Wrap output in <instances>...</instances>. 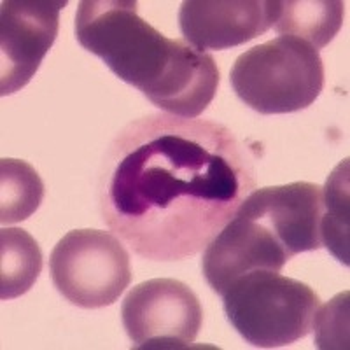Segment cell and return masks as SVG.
<instances>
[{
  "instance_id": "6da1fadb",
  "label": "cell",
  "mask_w": 350,
  "mask_h": 350,
  "mask_svg": "<svg viewBox=\"0 0 350 350\" xmlns=\"http://www.w3.org/2000/svg\"><path fill=\"white\" fill-rule=\"evenodd\" d=\"M254 189V158L230 128L149 114L109 144L98 207L137 256L180 261L203 251Z\"/></svg>"
},
{
  "instance_id": "7a4b0ae2",
  "label": "cell",
  "mask_w": 350,
  "mask_h": 350,
  "mask_svg": "<svg viewBox=\"0 0 350 350\" xmlns=\"http://www.w3.org/2000/svg\"><path fill=\"white\" fill-rule=\"evenodd\" d=\"M76 39L121 81L172 116L198 118L217 92L214 56L184 39L165 37L137 14L135 0L79 2Z\"/></svg>"
},
{
  "instance_id": "3957f363",
  "label": "cell",
  "mask_w": 350,
  "mask_h": 350,
  "mask_svg": "<svg viewBox=\"0 0 350 350\" xmlns=\"http://www.w3.org/2000/svg\"><path fill=\"white\" fill-rule=\"evenodd\" d=\"M243 104L261 114L310 107L324 88V64L312 44L291 36L247 49L230 74Z\"/></svg>"
},
{
  "instance_id": "277c9868",
  "label": "cell",
  "mask_w": 350,
  "mask_h": 350,
  "mask_svg": "<svg viewBox=\"0 0 350 350\" xmlns=\"http://www.w3.org/2000/svg\"><path fill=\"white\" fill-rule=\"evenodd\" d=\"M223 306L245 342L279 349L310 333L321 299L310 286L265 270L237 279L224 291Z\"/></svg>"
},
{
  "instance_id": "5b68a950",
  "label": "cell",
  "mask_w": 350,
  "mask_h": 350,
  "mask_svg": "<svg viewBox=\"0 0 350 350\" xmlns=\"http://www.w3.org/2000/svg\"><path fill=\"white\" fill-rule=\"evenodd\" d=\"M53 284L81 308H104L120 299L131 282L130 254L109 231L74 230L49 258Z\"/></svg>"
},
{
  "instance_id": "8992f818",
  "label": "cell",
  "mask_w": 350,
  "mask_h": 350,
  "mask_svg": "<svg viewBox=\"0 0 350 350\" xmlns=\"http://www.w3.org/2000/svg\"><path fill=\"white\" fill-rule=\"evenodd\" d=\"M121 317L135 349L179 350L191 347L196 340L203 310L184 282L152 279L124 296Z\"/></svg>"
},
{
  "instance_id": "52a82bcc",
  "label": "cell",
  "mask_w": 350,
  "mask_h": 350,
  "mask_svg": "<svg viewBox=\"0 0 350 350\" xmlns=\"http://www.w3.org/2000/svg\"><path fill=\"white\" fill-rule=\"evenodd\" d=\"M67 0H4L0 4V95L20 92L39 70L58 36Z\"/></svg>"
},
{
  "instance_id": "ba28073f",
  "label": "cell",
  "mask_w": 350,
  "mask_h": 350,
  "mask_svg": "<svg viewBox=\"0 0 350 350\" xmlns=\"http://www.w3.org/2000/svg\"><path fill=\"white\" fill-rule=\"evenodd\" d=\"M323 187L312 183H291L254 189L243 200L237 214L267 226L293 258L323 247Z\"/></svg>"
},
{
  "instance_id": "9c48e42d",
  "label": "cell",
  "mask_w": 350,
  "mask_h": 350,
  "mask_svg": "<svg viewBox=\"0 0 350 350\" xmlns=\"http://www.w3.org/2000/svg\"><path fill=\"white\" fill-rule=\"evenodd\" d=\"M289 254L259 221L235 214L205 247L202 271L214 293L223 296L237 279L252 271H280Z\"/></svg>"
},
{
  "instance_id": "30bf717a",
  "label": "cell",
  "mask_w": 350,
  "mask_h": 350,
  "mask_svg": "<svg viewBox=\"0 0 350 350\" xmlns=\"http://www.w3.org/2000/svg\"><path fill=\"white\" fill-rule=\"evenodd\" d=\"M279 16L277 0H186L179 27L193 48L228 49L258 39Z\"/></svg>"
},
{
  "instance_id": "8fae6325",
  "label": "cell",
  "mask_w": 350,
  "mask_h": 350,
  "mask_svg": "<svg viewBox=\"0 0 350 350\" xmlns=\"http://www.w3.org/2000/svg\"><path fill=\"white\" fill-rule=\"evenodd\" d=\"M343 23L340 0H287L279 2L273 28L282 36L296 37L321 49L334 39Z\"/></svg>"
},
{
  "instance_id": "7c38bea8",
  "label": "cell",
  "mask_w": 350,
  "mask_h": 350,
  "mask_svg": "<svg viewBox=\"0 0 350 350\" xmlns=\"http://www.w3.org/2000/svg\"><path fill=\"white\" fill-rule=\"evenodd\" d=\"M42 270V252L28 231L0 230V298L14 299L28 293Z\"/></svg>"
},
{
  "instance_id": "4fadbf2b",
  "label": "cell",
  "mask_w": 350,
  "mask_h": 350,
  "mask_svg": "<svg viewBox=\"0 0 350 350\" xmlns=\"http://www.w3.org/2000/svg\"><path fill=\"white\" fill-rule=\"evenodd\" d=\"M44 198V183L36 168L23 159H0V223L28 219Z\"/></svg>"
},
{
  "instance_id": "5bb4252c",
  "label": "cell",
  "mask_w": 350,
  "mask_h": 350,
  "mask_svg": "<svg viewBox=\"0 0 350 350\" xmlns=\"http://www.w3.org/2000/svg\"><path fill=\"white\" fill-rule=\"evenodd\" d=\"M323 202L324 212L321 217V242L334 258L349 267V159H343L327 177L326 187L323 189Z\"/></svg>"
},
{
  "instance_id": "9a60e30c",
  "label": "cell",
  "mask_w": 350,
  "mask_h": 350,
  "mask_svg": "<svg viewBox=\"0 0 350 350\" xmlns=\"http://www.w3.org/2000/svg\"><path fill=\"white\" fill-rule=\"evenodd\" d=\"M312 327L319 349H349V291L317 308Z\"/></svg>"
}]
</instances>
